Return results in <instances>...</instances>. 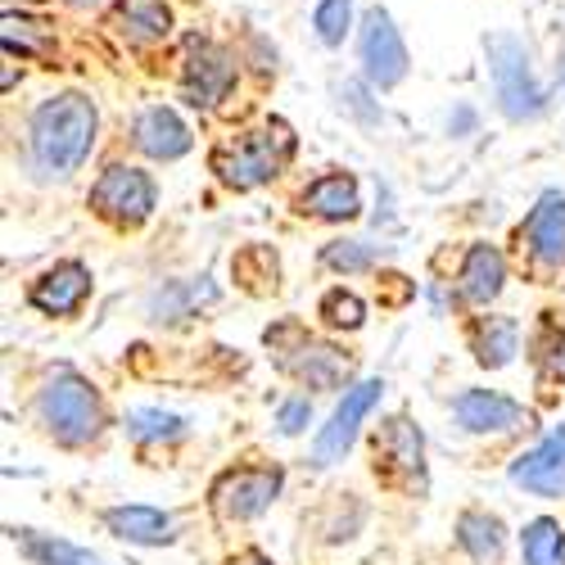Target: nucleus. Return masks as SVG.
I'll return each instance as SVG.
<instances>
[{
	"label": "nucleus",
	"instance_id": "4be33fe9",
	"mask_svg": "<svg viewBox=\"0 0 565 565\" xmlns=\"http://www.w3.org/2000/svg\"><path fill=\"white\" fill-rule=\"evenodd\" d=\"M515 344H521V326H515L511 317H489L480 321V331H476V358L480 366H507L515 358Z\"/></svg>",
	"mask_w": 565,
	"mask_h": 565
},
{
	"label": "nucleus",
	"instance_id": "2eb2a0df",
	"mask_svg": "<svg viewBox=\"0 0 565 565\" xmlns=\"http://www.w3.org/2000/svg\"><path fill=\"white\" fill-rule=\"evenodd\" d=\"M502 280H507V263L493 245H470L461 258V276H457V290L466 303L489 308L502 295Z\"/></svg>",
	"mask_w": 565,
	"mask_h": 565
},
{
	"label": "nucleus",
	"instance_id": "f8f14e48",
	"mask_svg": "<svg viewBox=\"0 0 565 565\" xmlns=\"http://www.w3.org/2000/svg\"><path fill=\"white\" fill-rule=\"evenodd\" d=\"M511 480L525 484L539 498H565V430L547 435L534 452L511 466Z\"/></svg>",
	"mask_w": 565,
	"mask_h": 565
},
{
	"label": "nucleus",
	"instance_id": "20e7f679",
	"mask_svg": "<svg viewBox=\"0 0 565 565\" xmlns=\"http://www.w3.org/2000/svg\"><path fill=\"white\" fill-rule=\"evenodd\" d=\"M280 480H286L280 466H235L213 480L209 502L217 511V521H254V515H263L276 502Z\"/></svg>",
	"mask_w": 565,
	"mask_h": 565
},
{
	"label": "nucleus",
	"instance_id": "a878e982",
	"mask_svg": "<svg viewBox=\"0 0 565 565\" xmlns=\"http://www.w3.org/2000/svg\"><path fill=\"white\" fill-rule=\"evenodd\" d=\"M321 317H326V326H335V331H358V326L366 321V308H362L358 295L331 290V295L321 299Z\"/></svg>",
	"mask_w": 565,
	"mask_h": 565
},
{
	"label": "nucleus",
	"instance_id": "423d86ee",
	"mask_svg": "<svg viewBox=\"0 0 565 565\" xmlns=\"http://www.w3.org/2000/svg\"><path fill=\"white\" fill-rule=\"evenodd\" d=\"M381 394H385L381 381H362V385L344 390V403L335 407V416L317 430V444H312V461H317V466H335V461H344V452L353 448V439H358V430H362V420L371 416L375 403H381Z\"/></svg>",
	"mask_w": 565,
	"mask_h": 565
},
{
	"label": "nucleus",
	"instance_id": "7ed1b4c3",
	"mask_svg": "<svg viewBox=\"0 0 565 565\" xmlns=\"http://www.w3.org/2000/svg\"><path fill=\"white\" fill-rule=\"evenodd\" d=\"M290 154H295L290 127L280 122V118H271L267 127L245 131L241 140H235V146H222V150L213 154V172L231 185V191H254V185L271 181L280 168H286Z\"/></svg>",
	"mask_w": 565,
	"mask_h": 565
},
{
	"label": "nucleus",
	"instance_id": "9d476101",
	"mask_svg": "<svg viewBox=\"0 0 565 565\" xmlns=\"http://www.w3.org/2000/svg\"><path fill=\"white\" fill-rule=\"evenodd\" d=\"M362 64L375 86H398L407 73V45L385 10H366L362 23Z\"/></svg>",
	"mask_w": 565,
	"mask_h": 565
},
{
	"label": "nucleus",
	"instance_id": "7c9ffc66",
	"mask_svg": "<svg viewBox=\"0 0 565 565\" xmlns=\"http://www.w3.org/2000/svg\"><path fill=\"white\" fill-rule=\"evenodd\" d=\"M543 366H547V375H556V381H565V331L556 335H547L543 340Z\"/></svg>",
	"mask_w": 565,
	"mask_h": 565
},
{
	"label": "nucleus",
	"instance_id": "f257e3e1",
	"mask_svg": "<svg viewBox=\"0 0 565 565\" xmlns=\"http://www.w3.org/2000/svg\"><path fill=\"white\" fill-rule=\"evenodd\" d=\"M96 146V109L86 96H55L32 114V154L45 172H73Z\"/></svg>",
	"mask_w": 565,
	"mask_h": 565
},
{
	"label": "nucleus",
	"instance_id": "412c9836",
	"mask_svg": "<svg viewBox=\"0 0 565 565\" xmlns=\"http://www.w3.org/2000/svg\"><path fill=\"white\" fill-rule=\"evenodd\" d=\"M457 543L476 561H498L502 547H507V530H502L498 515H489V511H466L457 521Z\"/></svg>",
	"mask_w": 565,
	"mask_h": 565
},
{
	"label": "nucleus",
	"instance_id": "0eeeda50",
	"mask_svg": "<svg viewBox=\"0 0 565 565\" xmlns=\"http://www.w3.org/2000/svg\"><path fill=\"white\" fill-rule=\"evenodd\" d=\"M290 335H295V349L271 344L280 371H290L295 381H303V385H312V390H340V385L349 381L353 362H349L340 349H331V344H321V340L303 335L299 326H290Z\"/></svg>",
	"mask_w": 565,
	"mask_h": 565
},
{
	"label": "nucleus",
	"instance_id": "b1692460",
	"mask_svg": "<svg viewBox=\"0 0 565 565\" xmlns=\"http://www.w3.org/2000/svg\"><path fill=\"white\" fill-rule=\"evenodd\" d=\"M185 426H181V416L163 412V407H136L127 416V435L136 444H159V439H177Z\"/></svg>",
	"mask_w": 565,
	"mask_h": 565
},
{
	"label": "nucleus",
	"instance_id": "cd10ccee",
	"mask_svg": "<svg viewBox=\"0 0 565 565\" xmlns=\"http://www.w3.org/2000/svg\"><path fill=\"white\" fill-rule=\"evenodd\" d=\"M312 23H317V36H321L326 45H340L344 32H349V0H321Z\"/></svg>",
	"mask_w": 565,
	"mask_h": 565
},
{
	"label": "nucleus",
	"instance_id": "f03ea898",
	"mask_svg": "<svg viewBox=\"0 0 565 565\" xmlns=\"http://www.w3.org/2000/svg\"><path fill=\"white\" fill-rule=\"evenodd\" d=\"M36 412H41V420H45V430H51L60 444H68V448L90 444V439L100 435V426H105L100 394L90 390L77 371H68V366H60L51 381L41 385Z\"/></svg>",
	"mask_w": 565,
	"mask_h": 565
},
{
	"label": "nucleus",
	"instance_id": "473e14b6",
	"mask_svg": "<svg viewBox=\"0 0 565 565\" xmlns=\"http://www.w3.org/2000/svg\"><path fill=\"white\" fill-rule=\"evenodd\" d=\"M254 565H271V561H254Z\"/></svg>",
	"mask_w": 565,
	"mask_h": 565
},
{
	"label": "nucleus",
	"instance_id": "2f4dec72",
	"mask_svg": "<svg viewBox=\"0 0 565 565\" xmlns=\"http://www.w3.org/2000/svg\"><path fill=\"white\" fill-rule=\"evenodd\" d=\"M77 6H100V0H77Z\"/></svg>",
	"mask_w": 565,
	"mask_h": 565
},
{
	"label": "nucleus",
	"instance_id": "9b49d317",
	"mask_svg": "<svg viewBox=\"0 0 565 565\" xmlns=\"http://www.w3.org/2000/svg\"><path fill=\"white\" fill-rule=\"evenodd\" d=\"M461 430L470 435H507V430H521L530 426V412L507 398V394H489V390H466L457 403H452Z\"/></svg>",
	"mask_w": 565,
	"mask_h": 565
},
{
	"label": "nucleus",
	"instance_id": "f3484780",
	"mask_svg": "<svg viewBox=\"0 0 565 565\" xmlns=\"http://www.w3.org/2000/svg\"><path fill=\"white\" fill-rule=\"evenodd\" d=\"M375 457H385L390 470H398V476H407L416 484L426 480V439H420V430L407 416H394L381 430V439H375Z\"/></svg>",
	"mask_w": 565,
	"mask_h": 565
},
{
	"label": "nucleus",
	"instance_id": "aec40b11",
	"mask_svg": "<svg viewBox=\"0 0 565 565\" xmlns=\"http://www.w3.org/2000/svg\"><path fill=\"white\" fill-rule=\"evenodd\" d=\"M118 28L140 41V45H150V41H163L172 32V14L163 0H122L118 6Z\"/></svg>",
	"mask_w": 565,
	"mask_h": 565
},
{
	"label": "nucleus",
	"instance_id": "393cba45",
	"mask_svg": "<svg viewBox=\"0 0 565 565\" xmlns=\"http://www.w3.org/2000/svg\"><path fill=\"white\" fill-rule=\"evenodd\" d=\"M23 547L36 565H100L90 552L64 543V539H41V534H28V530H23Z\"/></svg>",
	"mask_w": 565,
	"mask_h": 565
},
{
	"label": "nucleus",
	"instance_id": "6e6552de",
	"mask_svg": "<svg viewBox=\"0 0 565 565\" xmlns=\"http://www.w3.org/2000/svg\"><path fill=\"white\" fill-rule=\"evenodd\" d=\"M90 209L118 226H136L154 213V181L136 168H109L90 191Z\"/></svg>",
	"mask_w": 565,
	"mask_h": 565
},
{
	"label": "nucleus",
	"instance_id": "ddd939ff",
	"mask_svg": "<svg viewBox=\"0 0 565 565\" xmlns=\"http://www.w3.org/2000/svg\"><path fill=\"white\" fill-rule=\"evenodd\" d=\"M525 249L543 263V267H565V195H543L521 231Z\"/></svg>",
	"mask_w": 565,
	"mask_h": 565
},
{
	"label": "nucleus",
	"instance_id": "1a4fd4ad",
	"mask_svg": "<svg viewBox=\"0 0 565 565\" xmlns=\"http://www.w3.org/2000/svg\"><path fill=\"white\" fill-rule=\"evenodd\" d=\"M231 86H235V64H231V55L222 51V45L200 41V36L185 41V82H181L185 105L213 109Z\"/></svg>",
	"mask_w": 565,
	"mask_h": 565
},
{
	"label": "nucleus",
	"instance_id": "c756f323",
	"mask_svg": "<svg viewBox=\"0 0 565 565\" xmlns=\"http://www.w3.org/2000/svg\"><path fill=\"white\" fill-rule=\"evenodd\" d=\"M308 416H312L308 398H290L286 407H280V416H276V426H280V435H299V430L308 426Z\"/></svg>",
	"mask_w": 565,
	"mask_h": 565
},
{
	"label": "nucleus",
	"instance_id": "5701e85b",
	"mask_svg": "<svg viewBox=\"0 0 565 565\" xmlns=\"http://www.w3.org/2000/svg\"><path fill=\"white\" fill-rule=\"evenodd\" d=\"M521 552H525V565H565V530L556 521H530L525 534H521Z\"/></svg>",
	"mask_w": 565,
	"mask_h": 565
},
{
	"label": "nucleus",
	"instance_id": "dca6fc26",
	"mask_svg": "<svg viewBox=\"0 0 565 565\" xmlns=\"http://www.w3.org/2000/svg\"><path fill=\"white\" fill-rule=\"evenodd\" d=\"M105 525L109 534H118L122 543H140V547H163L177 539V525L172 515L159 511V507H109L105 511Z\"/></svg>",
	"mask_w": 565,
	"mask_h": 565
},
{
	"label": "nucleus",
	"instance_id": "a211bd4d",
	"mask_svg": "<svg viewBox=\"0 0 565 565\" xmlns=\"http://www.w3.org/2000/svg\"><path fill=\"white\" fill-rule=\"evenodd\" d=\"M136 146L146 150L150 159H181L191 150V127H185L172 109L154 105L136 118Z\"/></svg>",
	"mask_w": 565,
	"mask_h": 565
},
{
	"label": "nucleus",
	"instance_id": "39448f33",
	"mask_svg": "<svg viewBox=\"0 0 565 565\" xmlns=\"http://www.w3.org/2000/svg\"><path fill=\"white\" fill-rule=\"evenodd\" d=\"M489 64H493V86H498V100H502L507 118H539L543 105H547V90L530 73L525 45L511 41V36H493L489 41Z\"/></svg>",
	"mask_w": 565,
	"mask_h": 565
},
{
	"label": "nucleus",
	"instance_id": "6ab92c4d",
	"mask_svg": "<svg viewBox=\"0 0 565 565\" xmlns=\"http://www.w3.org/2000/svg\"><path fill=\"white\" fill-rule=\"evenodd\" d=\"M358 209H362L358 181L344 177V172L321 177V181H312L308 191H303V213L326 217V222H349V217H358Z\"/></svg>",
	"mask_w": 565,
	"mask_h": 565
},
{
	"label": "nucleus",
	"instance_id": "c85d7f7f",
	"mask_svg": "<svg viewBox=\"0 0 565 565\" xmlns=\"http://www.w3.org/2000/svg\"><path fill=\"white\" fill-rule=\"evenodd\" d=\"M321 263L335 267V271H366V267L375 263V254H371L366 245H358V241H340V245H326Z\"/></svg>",
	"mask_w": 565,
	"mask_h": 565
},
{
	"label": "nucleus",
	"instance_id": "bb28decb",
	"mask_svg": "<svg viewBox=\"0 0 565 565\" xmlns=\"http://www.w3.org/2000/svg\"><path fill=\"white\" fill-rule=\"evenodd\" d=\"M0 36H6V51H19V55H45L41 23H32V19L6 14V23H0Z\"/></svg>",
	"mask_w": 565,
	"mask_h": 565
},
{
	"label": "nucleus",
	"instance_id": "4468645a",
	"mask_svg": "<svg viewBox=\"0 0 565 565\" xmlns=\"http://www.w3.org/2000/svg\"><path fill=\"white\" fill-rule=\"evenodd\" d=\"M86 295H90V271L82 263H60L36 280L28 299H32V308L51 312V317H68L86 303Z\"/></svg>",
	"mask_w": 565,
	"mask_h": 565
}]
</instances>
